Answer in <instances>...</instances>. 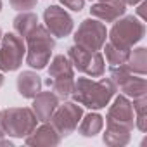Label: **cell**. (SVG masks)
I'll return each instance as SVG.
<instances>
[{
    "label": "cell",
    "instance_id": "obj_1",
    "mask_svg": "<svg viewBox=\"0 0 147 147\" xmlns=\"http://www.w3.org/2000/svg\"><path fill=\"white\" fill-rule=\"evenodd\" d=\"M107 128L104 133V144L111 147H121L130 142V131L135 125L133 104L126 95H118L107 111Z\"/></svg>",
    "mask_w": 147,
    "mask_h": 147
},
{
    "label": "cell",
    "instance_id": "obj_2",
    "mask_svg": "<svg viewBox=\"0 0 147 147\" xmlns=\"http://www.w3.org/2000/svg\"><path fill=\"white\" fill-rule=\"evenodd\" d=\"M116 94V85L109 78H102L94 82L90 78H78L73 87L71 97L75 102L88 107V109H102L109 104V100Z\"/></svg>",
    "mask_w": 147,
    "mask_h": 147
},
{
    "label": "cell",
    "instance_id": "obj_3",
    "mask_svg": "<svg viewBox=\"0 0 147 147\" xmlns=\"http://www.w3.org/2000/svg\"><path fill=\"white\" fill-rule=\"evenodd\" d=\"M26 62L28 66L35 67V69H43L49 61H50V55H52V50H54V38L50 35V31L45 28V26H35L26 36Z\"/></svg>",
    "mask_w": 147,
    "mask_h": 147
},
{
    "label": "cell",
    "instance_id": "obj_4",
    "mask_svg": "<svg viewBox=\"0 0 147 147\" xmlns=\"http://www.w3.org/2000/svg\"><path fill=\"white\" fill-rule=\"evenodd\" d=\"M47 85L59 99L71 97L73 87H75V73H73V64L67 55H55L52 59Z\"/></svg>",
    "mask_w": 147,
    "mask_h": 147
},
{
    "label": "cell",
    "instance_id": "obj_5",
    "mask_svg": "<svg viewBox=\"0 0 147 147\" xmlns=\"http://www.w3.org/2000/svg\"><path fill=\"white\" fill-rule=\"evenodd\" d=\"M0 123L5 130V135L23 138L36 128L38 118L30 107H9L0 113Z\"/></svg>",
    "mask_w": 147,
    "mask_h": 147
},
{
    "label": "cell",
    "instance_id": "obj_6",
    "mask_svg": "<svg viewBox=\"0 0 147 147\" xmlns=\"http://www.w3.org/2000/svg\"><path fill=\"white\" fill-rule=\"evenodd\" d=\"M144 33H145L144 23H140L133 16H125V18L114 21V24L109 31V42L118 49L131 50L133 45L142 40Z\"/></svg>",
    "mask_w": 147,
    "mask_h": 147
},
{
    "label": "cell",
    "instance_id": "obj_7",
    "mask_svg": "<svg viewBox=\"0 0 147 147\" xmlns=\"http://www.w3.org/2000/svg\"><path fill=\"white\" fill-rule=\"evenodd\" d=\"M109 80L126 97L138 99V97H145V94H147V83H145V80L140 78V76H133V73L125 64H121V66H111Z\"/></svg>",
    "mask_w": 147,
    "mask_h": 147
},
{
    "label": "cell",
    "instance_id": "obj_8",
    "mask_svg": "<svg viewBox=\"0 0 147 147\" xmlns=\"http://www.w3.org/2000/svg\"><path fill=\"white\" fill-rule=\"evenodd\" d=\"M67 57L78 71L85 73L88 76H102L104 75L106 64H104V57L99 50H87L83 47L73 45L67 50Z\"/></svg>",
    "mask_w": 147,
    "mask_h": 147
},
{
    "label": "cell",
    "instance_id": "obj_9",
    "mask_svg": "<svg viewBox=\"0 0 147 147\" xmlns=\"http://www.w3.org/2000/svg\"><path fill=\"white\" fill-rule=\"evenodd\" d=\"M107 30L106 24L99 19H85L78 26V31L75 33V45L83 47L87 50H100L106 43Z\"/></svg>",
    "mask_w": 147,
    "mask_h": 147
},
{
    "label": "cell",
    "instance_id": "obj_10",
    "mask_svg": "<svg viewBox=\"0 0 147 147\" xmlns=\"http://www.w3.org/2000/svg\"><path fill=\"white\" fill-rule=\"evenodd\" d=\"M24 54L26 47L21 36H18L16 33L2 35V40H0V69L2 71L19 69Z\"/></svg>",
    "mask_w": 147,
    "mask_h": 147
},
{
    "label": "cell",
    "instance_id": "obj_11",
    "mask_svg": "<svg viewBox=\"0 0 147 147\" xmlns=\"http://www.w3.org/2000/svg\"><path fill=\"white\" fill-rule=\"evenodd\" d=\"M83 116L82 106L76 102H64L62 106H57L55 111L50 116V125L57 130L59 137H67L76 130L80 119Z\"/></svg>",
    "mask_w": 147,
    "mask_h": 147
},
{
    "label": "cell",
    "instance_id": "obj_12",
    "mask_svg": "<svg viewBox=\"0 0 147 147\" xmlns=\"http://www.w3.org/2000/svg\"><path fill=\"white\" fill-rule=\"evenodd\" d=\"M43 21H45V28L50 31L52 36L62 38V36H67L73 31L71 16L64 9H61L59 5L47 7L45 12H43Z\"/></svg>",
    "mask_w": 147,
    "mask_h": 147
},
{
    "label": "cell",
    "instance_id": "obj_13",
    "mask_svg": "<svg viewBox=\"0 0 147 147\" xmlns=\"http://www.w3.org/2000/svg\"><path fill=\"white\" fill-rule=\"evenodd\" d=\"M125 11H126V4L123 0H106V2L94 4L90 14L102 23H114L125 14Z\"/></svg>",
    "mask_w": 147,
    "mask_h": 147
},
{
    "label": "cell",
    "instance_id": "obj_14",
    "mask_svg": "<svg viewBox=\"0 0 147 147\" xmlns=\"http://www.w3.org/2000/svg\"><path fill=\"white\" fill-rule=\"evenodd\" d=\"M59 106V97L52 92V90H49V92H38L35 97H33V113H35V116L38 118V121H49L50 119V116H52V113L55 111V107Z\"/></svg>",
    "mask_w": 147,
    "mask_h": 147
},
{
    "label": "cell",
    "instance_id": "obj_15",
    "mask_svg": "<svg viewBox=\"0 0 147 147\" xmlns=\"http://www.w3.org/2000/svg\"><path fill=\"white\" fill-rule=\"evenodd\" d=\"M24 138H26V144L28 145H33V147H54L61 140L57 130L52 125H49V123H43L42 126L35 128Z\"/></svg>",
    "mask_w": 147,
    "mask_h": 147
},
{
    "label": "cell",
    "instance_id": "obj_16",
    "mask_svg": "<svg viewBox=\"0 0 147 147\" xmlns=\"http://www.w3.org/2000/svg\"><path fill=\"white\" fill-rule=\"evenodd\" d=\"M42 90V80L36 73L33 71H23L18 76V92L26 97V99H33L38 92Z\"/></svg>",
    "mask_w": 147,
    "mask_h": 147
},
{
    "label": "cell",
    "instance_id": "obj_17",
    "mask_svg": "<svg viewBox=\"0 0 147 147\" xmlns=\"http://www.w3.org/2000/svg\"><path fill=\"white\" fill-rule=\"evenodd\" d=\"M102 126H104V118L97 113H90L87 116H82L80 126H76V128L83 137H95L102 130Z\"/></svg>",
    "mask_w": 147,
    "mask_h": 147
},
{
    "label": "cell",
    "instance_id": "obj_18",
    "mask_svg": "<svg viewBox=\"0 0 147 147\" xmlns=\"http://www.w3.org/2000/svg\"><path fill=\"white\" fill-rule=\"evenodd\" d=\"M125 66L131 73H137V75L144 76L147 73V49L145 47H138L133 52L130 50V55H128Z\"/></svg>",
    "mask_w": 147,
    "mask_h": 147
},
{
    "label": "cell",
    "instance_id": "obj_19",
    "mask_svg": "<svg viewBox=\"0 0 147 147\" xmlns=\"http://www.w3.org/2000/svg\"><path fill=\"white\" fill-rule=\"evenodd\" d=\"M12 24H14L16 33H19L21 36H26L35 26H38V16L33 14V12L24 11V12H21V14H18L14 18V23Z\"/></svg>",
    "mask_w": 147,
    "mask_h": 147
},
{
    "label": "cell",
    "instance_id": "obj_20",
    "mask_svg": "<svg viewBox=\"0 0 147 147\" xmlns=\"http://www.w3.org/2000/svg\"><path fill=\"white\" fill-rule=\"evenodd\" d=\"M106 45V59H107V62L111 64V66H121V64H125L126 62V59H128V55H130V50H125V49H118V47H114L111 42L109 43H104Z\"/></svg>",
    "mask_w": 147,
    "mask_h": 147
},
{
    "label": "cell",
    "instance_id": "obj_21",
    "mask_svg": "<svg viewBox=\"0 0 147 147\" xmlns=\"http://www.w3.org/2000/svg\"><path fill=\"white\" fill-rule=\"evenodd\" d=\"M133 113L137 114V128L145 133L147 131V99L145 97H138L133 99Z\"/></svg>",
    "mask_w": 147,
    "mask_h": 147
},
{
    "label": "cell",
    "instance_id": "obj_22",
    "mask_svg": "<svg viewBox=\"0 0 147 147\" xmlns=\"http://www.w3.org/2000/svg\"><path fill=\"white\" fill-rule=\"evenodd\" d=\"M11 5L16 11L24 12V11H30V9H33L36 5V0H11Z\"/></svg>",
    "mask_w": 147,
    "mask_h": 147
},
{
    "label": "cell",
    "instance_id": "obj_23",
    "mask_svg": "<svg viewBox=\"0 0 147 147\" xmlns=\"http://www.w3.org/2000/svg\"><path fill=\"white\" fill-rule=\"evenodd\" d=\"M61 4H64V7L75 11V12H80L85 5V0H61Z\"/></svg>",
    "mask_w": 147,
    "mask_h": 147
},
{
    "label": "cell",
    "instance_id": "obj_24",
    "mask_svg": "<svg viewBox=\"0 0 147 147\" xmlns=\"http://www.w3.org/2000/svg\"><path fill=\"white\" fill-rule=\"evenodd\" d=\"M145 9H147V4H145V2H142V4L138 5V9H137V14H138L142 19H145Z\"/></svg>",
    "mask_w": 147,
    "mask_h": 147
},
{
    "label": "cell",
    "instance_id": "obj_25",
    "mask_svg": "<svg viewBox=\"0 0 147 147\" xmlns=\"http://www.w3.org/2000/svg\"><path fill=\"white\" fill-rule=\"evenodd\" d=\"M123 2H125L126 5H135V4H138V2H142V0H123Z\"/></svg>",
    "mask_w": 147,
    "mask_h": 147
},
{
    "label": "cell",
    "instance_id": "obj_26",
    "mask_svg": "<svg viewBox=\"0 0 147 147\" xmlns=\"http://www.w3.org/2000/svg\"><path fill=\"white\" fill-rule=\"evenodd\" d=\"M4 135H5V130H4L2 123H0V138H4Z\"/></svg>",
    "mask_w": 147,
    "mask_h": 147
},
{
    "label": "cell",
    "instance_id": "obj_27",
    "mask_svg": "<svg viewBox=\"0 0 147 147\" xmlns=\"http://www.w3.org/2000/svg\"><path fill=\"white\" fill-rule=\"evenodd\" d=\"M2 83H4V75L0 73V87H2Z\"/></svg>",
    "mask_w": 147,
    "mask_h": 147
},
{
    "label": "cell",
    "instance_id": "obj_28",
    "mask_svg": "<svg viewBox=\"0 0 147 147\" xmlns=\"http://www.w3.org/2000/svg\"><path fill=\"white\" fill-rule=\"evenodd\" d=\"M0 40H2V28H0Z\"/></svg>",
    "mask_w": 147,
    "mask_h": 147
},
{
    "label": "cell",
    "instance_id": "obj_29",
    "mask_svg": "<svg viewBox=\"0 0 147 147\" xmlns=\"http://www.w3.org/2000/svg\"><path fill=\"white\" fill-rule=\"evenodd\" d=\"M0 11H2V0H0Z\"/></svg>",
    "mask_w": 147,
    "mask_h": 147
},
{
    "label": "cell",
    "instance_id": "obj_30",
    "mask_svg": "<svg viewBox=\"0 0 147 147\" xmlns=\"http://www.w3.org/2000/svg\"><path fill=\"white\" fill-rule=\"evenodd\" d=\"M99 2H106V0H99Z\"/></svg>",
    "mask_w": 147,
    "mask_h": 147
}]
</instances>
